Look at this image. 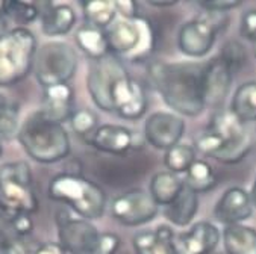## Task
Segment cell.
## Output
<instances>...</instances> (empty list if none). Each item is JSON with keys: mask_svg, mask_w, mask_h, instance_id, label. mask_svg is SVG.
Masks as SVG:
<instances>
[{"mask_svg": "<svg viewBox=\"0 0 256 254\" xmlns=\"http://www.w3.org/2000/svg\"><path fill=\"white\" fill-rule=\"evenodd\" d=\"M148 76L164 103L179 117H198L204 111L202 67L182 62H153Z\"/></svg>", "mask_w": 256, "mask_h": 254, "instance_id": "1", "label": "cell"}, {"mask_svg": "<svg viewBox=\"0 0 256 254\" xmlns=\"http://www.w3.org/2000/svg\"><path fill=\"white\" fill-rule=\"evenodd\" d=\"M17 136L26 153L40 164L60 162L70 153V138L64 124L47 120L40 111L23 121Z\"/></svg>", "mask_w": 256, "mask_h": 254, "instance_id": "2", "label": "cell"}, {"mask_svg": "<svg viewBox=\"0 0 256 254\" xmlns=\"http://www.w3.org/2000/svg\"><path fill=\"white\" fill-rule=\"evenodd\" d=\"M48 197L64 203L84 220H98L106 208V194L92 180L67 171L55 176L48 183Z\"/></svg>", "mask_w": 256, "mask_h": 254, "instance_id": "3", "label": "cell"}, {"mask_svg": "<svg viewBox=\"0 0 256 254\" xmlns=\"http://www.w3.org/2000/svg\"><path fill=\"white\" fill-rule=\"evenodd\" d=\"M40 201L34 189L29 164L24 161L8 162L0 167V211L6 218L32 215L38 211Z\"/></svg>", "mask_w": 256, "mask_h": 254, "instance_id": "4", "label": "cell"}, {"mask_svg": "<svg viewBox=\"0 0 256 254\" xmlns=\"http://www.w3.org/2000/svg\"><path fill=\"white\" fill-rule=\"evenodd\" d=\"M36 39L26 27H14L0 35V86L23 80L34 67Z\"/></svg>", "mask_w": 256, "mask_h": 254, "instance_id": "5", "label": "cell"}, {"mask_svg": "<svg viewBox=\"0 0 256 254\" xmlns=\"http://www.w3.org/2000/svg\"><path fill=\"white\" fill-rule=\"evenodd\" d=\"M110 53L134 61L144 59L155 45V32L150 21L141 15L135 18H116L105 29Z\"/></svg>", "mask_w": 256, "mask_h": 254, "instance_id": "6", "label": "cell"}, {"mask_svg": "<svg viewBox=\"0 0 256 254\" xmlns=\"http://www.w3.org/2000/svg\"><path fill=\"white\" fill-rule=\"evenodd\" d=\"M32 70L44 88L68 83L78 70V55L67 42L48 41L36 48Z\"/></svg>", "mask_w": 256, "mask_h": 254, "instance_id": "7", "label": "cell"}, {"mask_svg": "<svg viewBox=\"0 0 256 254\" xmlns=\"http://www.w3.org/2000/svg\"><path fill=\"white\" fill-rule=\"evenodd\" d=\"M208 129L216 132L224 141L222 150L212 159L222 164L234 165L241 162L250 153L252 139L246 129V124H242L230 111L216 112Z\"/></svg>", "mask_w": 256, "mask_h": 254, "instance_id": "8", "label": "cell"}, {"mask_svg": "<svg viewBox=\"0 0 256 254\" xmlns=\"http://www.w3.org/2000/svg\"><path fill=\"white\" fill-rule=\"evenodd\" d=\"M147 111L144 86L134 79L123 65L114 76L108 91V112L124 120H140Z\"/></svg>", "mask_w": 256, "mask_h": 254, "instance_id": "9", "label": "cell"}, {"mask_svg": "<svg viewBox=\"0 0 256 254\" xmlns=\"http://www.w3.org/2000/svg\"><path fill=\"white\" fill-rule=\"evenodd\" d=\"M56 227L58 244L66 254H97L102 233L91 221L74 217L67 209H60L56 212Z\"/></svg>", "mask_w": 256, "mask_h": 254, "instance_id": "10", "label": "cell"}, {"mask_svg": "<svg viewBox=\"0 0 256 254\" xmlns=\"http://www.w3.org/2000/svg\"><path fill=\"white\" fill-rule=\"evenodd\" d=\"M160 206L144 189H130L111 201L112 218L128 227H136L155 220Z\"/></svg>", "mask_w": 256, "mask_h": 254, "instance_id": "11", "label": "cell"}, {"mask_svg": "<svg viewBox=\"0 0 256 254\" xmlns=\"http://www.w3.org/2000/svg\"><path fill=\"white\" fill-rule=\"evenodd\" d=\"M185 132V121L178 114L172 112H155L152 114L144 124V138L156 150L167 151L180 142Z\"/></svg>", "mask_w": 256, "mask_h": 254, "instance_id": "12", "label": "cell"}, {"mask_svg": "<svg viewBox=\"0 0 256 254\" xmlns=\"http://www.w3.org/2000/svg\"><path fill=\"white\" fill-rule=\"evenodd\" d=\"M144 142V135L117 124L98 126L90 136V144L94 148L110 155H126L130 150L142 148Z\"/></svg>", "mask_w": 256, "mask_h": 254, "instance_id": "13", "label": "cell"}, {"mask_svg": "<svg viewBox=\"0 0 256 254\" xmlns=\"http://www.w3.org/2000/svg\"><path fill=\"white\" fill-rule=\"evenodd\" d=\"M232 79V70L220 56L211 59L206 65H203L200 80L204 106L220 108L230 91Z\"/></svg>", "mask_w": 256, "mask_h": 254, "instance_id": "14", "label": "cell"}, {"mask_svg": "<svg viewBox=\"0 0 256 254\" xmlns=\"http://www.w3.org/2000/svg\"><path fill=\"white\" fill-rule=\"evenodd\" d=\"M217 39V29L203 17L184 23L178 33L179 50L190 58H202L211 52Z\"/></svg>", "mask_w": 256, "mask_h": 254, "instance_id": "15", "label": "cell"}, {"mask_svg": "<svg viewBox=\"0 0 256 254\" xmlns=\"http://www.w3.org/2000/svg\"><path fill=\"white\" fill-rule=\"evenodd\" d=\"M253 214V203L250 194L238 186H232L223 192L214 206V218L228 226H238L248 220Z\"/></svg>", "mask_w": 256, "mask_h": 254, "instance_id": "16", "label": "cell"}, {"mask_svg": "<svg viewBox=\"0 0 256 254\" xmlns=\"http://www.w3.org/2000/svg\"><path fill=\"white\" fill-rule=\"evenodd\" d=\"M220 241V230L208 221L196 223L188 232L176 235L174 238L178 254H211Z\"/></svg>", "mask_w": 256, "mask_h": 254, "instance_id": "17", "label": "cell"}, {"mask_svg": "<svg viewBox=\"0 0 256 254\" xmlns=\"http://www.w3.org/2000/svg\"><path fill=\"white\" fill-rule=\"evenodd\" d=\"M74 92L68 83L52 85L44 88L40 112L50 121L62 124L73 115Z\"/></svg>", "mask_w": 256, "mask_h": 254, "instance_id": "18", "label": "cell"}, {"mask_svg": "<svg viewBox=\"0 0 256 254\" xmlns=\"http://www.w3.org/2000/svg\"><path fill=\"white\" fill-rule=\"evenodd\" d=\"M176 233L168 226H160L156 230L138 233L132 244L135 254H178L174 244Z\"/></svg>", "mask_w": 256, "mask_h": 254, "instance_id": "19", "label": "cell"}, {"mask_svg": "<svg viewBox=\"0 0 256 254\" xmlns=\"http://www.w3.org/2000/svg\"><path fill=\"white\" fill-rule=\"evenodd\" d=\"M76 23V12L70 5L48 3L41 14V30L47 36L68 33Z\"/></svg>", "mask_w": 256, "mask_h": 254, "instance_id": "20", "label": "cell"}, {"mask_svg": "<svg viewBox=\"0 0 256 254\" xmlns=\"http://www.w3.org/2000/svg\"><path fill=\"white\" fill-rule=\"evenodd\" d=\"M198 211V194L184 186L182 192L172 205L166 206L164 217L178 227H186L192 223Z\"/></svg>", "mask_w": 256, "mask_h": 254, "instance_id": "21", "label": "cell"}, {"mask_svg": "<svg viewBox=\"0 0 256 254\" xmlns=\"http://www.w3.org/2000/svg\"><path fill=\"white\" fill-rule=\"evenodd\" d=\"M74 39H76L78 47L92 61H98L102 58L111 55L104 29H97L85 23L76 29Z\"/></svg>", "mask_w": 256, "mask_h": 254, "instance_id": "22", "label": "cell"}, {"mask_svg": "<svg viewBox=\"0 0 256 254\" xmlns=\"http://www.w3.org/2000/svg\"><path fill=\"white\" fill-rule=\"evenodd\" d=\"M184 186V180L179 176L170 171H160L150 180L148 194L158 206H168L178 198Z\"/></svg>", "mask_w": 256, "mask_h": 254, "instance_id": "23", "label": "cell"}, {"mask_svg": "<svg viewBox=\"0 0 256 254\" xmlns=\"http://www.w3.org/2000/svg\"><path fill=\"white\" fill-rule=\"evenodd\" d=\"M222 241L228 254H256V230L253 227L228 226L222 233Z\"/></svg>", "mask_w": 256, "mask_h": 254, "instance_id": "24", "label": "cell"}, {"mask_svg": "<svg viewBox=\"0 0 256 254\" xmlns=\"http://www.w3.org/2000/svg\"><path fill=\"white\" fill-rule=\"evenodd\" d=\"M229 111L242 124L256 123V82H246L238 86Z\"/></svg>", "mask_w": 256, "mask_h": 254, "instance_id": "25", "label": "cell"}, {"mask_svg": "<svg viewBox=\"0 0 256 254\" xmlns=\"http://www.w3.org/2000/svg\"><path fill=\"white\" fill-rule=\"evenodd\" d=\"M185 174H186V177H185L184 185L186 188H190L191 191H194L196 194L208 192V191L214 189L217 185L216 173L206 161L196 159Z\"/></svg>", "mask_w": 256, "mask_h": 254, "instance_id": "26", "label": "cell"}, {"mask_svg": "<svg viewBox=\"0 0 256 254\" xmlns=\"http://www.w3.org/2000/svg\"><path fill=\"white\" fill-rule=\"evenodd\" d=\"M84 17L86 24L94 26L97 29H106L117 18V11L114 2L108 0H88L82 2Z\"/></svg>", "mask_w": 256, "mask_h": 254, "instance_id": "27", "label": "cell"}, {"mask_svg": "<svg viewBox=\"0 0 256 254\" xmlns=\"http://www.w3.org/2000/svg\"><path fill=\"white\" fill-rule=\"evenodd\" d=\"M194 161H196V150L192 145L188 144L179 142L174 147L168 148L164 155L166 168L176 176L186 173Z\"/></svg>", "mask_w": 256, "mask_h": 254, "instance_id": "28", "label": "cell"}, {"mask_svg": "<svg viewBox=\"0 0 256 254\" xmlns=\"http://www.w3.org/2000/svg\"><path fill=\"white\" fill-rule=\"evenodd\" d=\"M2 11L6 17H11L16 23L20 24V27L35 21L40 15V9L34 3L28 2H12V0H6V2L0 3Z\"/></svg>", "mask_w": 256, "mask_h": 254, "instance_id": "29", "label": "cell"}, {"mask_svg": "<svg viewBox=\"0 0 256 254\" xmlns=\"http://www.w3.org/2000/svg\"><path fill=\"white\" fill-rule=\"evenodd\" d=\"M70 126L73 132L79 136H91L96 129L98 127V118L97 115L90 109H79L74 111L70 117Z\"/></svg>", "mask_w": 256, "mask_h": 254, "instance_id": "30", "label": "cell"}, {"mask_svg": "<svg viewBox=\"0 0 256 254\" xmlns=\"http://www.w3.org/2000/svg\"><path fill=\"white\" fill-rule=\"evenodd\" d=\"M218 56L228 64V67L232 70V73H235L236 70H241V67L247 61L246 47L236 39H229L222 47V53Z\"/></svg>", "mask_w": 256, "mask_h": 254, "instance_id": "31", "label": "cell"}, {"mask_svg": "<svg viewBox=\"0 0 256 254\" xmlns=\"http://www.w3.org/2000/svg\"><path fill=\"white\" fill-rule=\"evenodd\" d=\"M240 35L250 42H256V9H250L242 15Z\"/></svg>", "mask_w": 256, "mask_h": 254, "instance_id": "32", "label": "cell"}, {"mask_svg": "<svg viewBox=\"0 0 256 254\" xmlns=\"http://www.w3.org/2000/svg\"><path fill=\"white\" fill-rule=\"evenodd\" d=\"M198 6L208 12H226L241 6V2L240 0H203V2H198Z\"/></svg>", "mask_w": 256, "mask_h": 254, "instance_id": "33", "label": "cell"}, {"mask_svg": "<svg viewBox=\"0 0 256 254\" xmlns=\"http://www.w3.org/2000/svg\"><path fill=\"white\" fill-rule=\"evenodd\" d=\"M17 117H18L17 108L14 105H10L6 112L0 117V135L10 136V135H12L16 132V129H17Z\"/></svg>", "mask_w": 256, "mask_h": 254, "instance_id": "34", "label": "cell"}, {"mask_svg": "<svg viewBox=\"0 0 256 254\" xmlns=\"http://www.w3.org/2000/svg\"><path fill=\"white\" fill-rule=\"evenodd\" d=\"M8 220H10L11 230L17 236H28L34 230V223L30 220V215H17V217H11Z\"/></svg>", "mask_w": 256, "mask_h": 254, "instance_id": "35", "label": "cell"}, {"mask_svg": "<svg viewBox=\"0 0 256 254\" xmlns=\"http://www.w3.org/2000/svg\"><path fill=\"white\" fill-rule=\"evenodd\" d=\"M120 247V238L114 233H102L97 254H116Z\"/></svg>", "mask_w": 256, "mask_h": 254, "instance_id": "36", "label": "cell"}, {"mask_svg": "<svg viewBox=\"0 0 256 254\" xmlns=\"http://www.w3.org/2000/svg\"><path fill=\"white\" fill-rule=\"evenodd\" d=\"M116 5V11H117V15H120L122 18H135L138 17V6L135 2L132 0H120V2H114Z\"/></svg>", "mask_w": 256, "mask_h": 254, "instance_id": "37", "label": "cell"}, {"mask_svg": "<svg viewBox=\"0 0 256 254\" xmlns=\"http://www.w3.org/2000/svg\"><path fill=\"white\" fill-rule=\"evenodd\" d=\"M34 254H66V251L58 242H46L40 245Z\"/></svg>", "mask_w": 256, "mask_h": 254, "instance_id": "38", "label": "cell"}, {"mask_svg": "<svg viewBox=\"0 0 256 254\" xmlns=\"http://www.w3.org/2000/svg\"><path fill=\"white\" fill-rule=\"evenodd\" d=\"M178 3L179 2H176V0H150L148 2V5L156 6V8H168V6H174Z\"/></svg>", "mask_w": 256, "mask_h": 254, "instance_id": "39", "label": "cell"}, {"mask_svg": "<svg viewBox=\"0 0 256 254\" xmlns=\"http://www.w3.org/2000/svg\"><path fill=\"white\" fill-rule=\"evenodd\" d=\"M6 30H8V20H6V15L2 11V6H0V35L5 33Z\"/></svg>", "mask_w": 256, "mask_h": 254, "instance_id": "40", "label": "cell"}, {"mask_svg": "<svg viewBox=\"0 0 256 254\" xmlns=\"http://www.w3.org/2000/svg\"><path fill=\"white\" fill-rule=\"evenodd\" d=\"M10 108V103H8V100H6V97L0 92V117H2L5 112H6V109Z\"/></svg>", "mask_w": 256, "mask_h": 254, "instance_id": "41", "label": "cell"}, {"mask_svg": "<svg viewBox=\"0 0 256 254\" xmlns=\"http://www.w3.org/2000/svg\"><path fill=\"white\" fill-rule=\"evenodd\" d=\"M250 198H252V203H253V208H256V177H254L252 189H250Z\"/></svg>", "mask_w": 256, "mask_h": 254, "instance_id": "42", "label": "cell"}, {"mask_svg": "<svg viewBox=\"0 0 256 254\" xmlns=\"http://www.w3.org/2000/svg\"><path fill=\"white\" fill-rule=\"evenodd\" d=\"M2 153H4V147H2V142H0V156H2Z\"/></svg>", "mask_w": 256, "mask_h": 254, "instance_id": "43", "label": "cell"}, {"mask_svg": "<svg viewBox=\"0 0 256 254\" xmlns=\"http://www.w3.org/2000/svg\"><path fill=\"white\" fill-rule=\"evenodd\" d=\"M254 55H256V52H254Z\"/></svg>", "mask_w": 256, "mask_h": 254, "instance_id": "44", "label": "cell"}]
</instances>
